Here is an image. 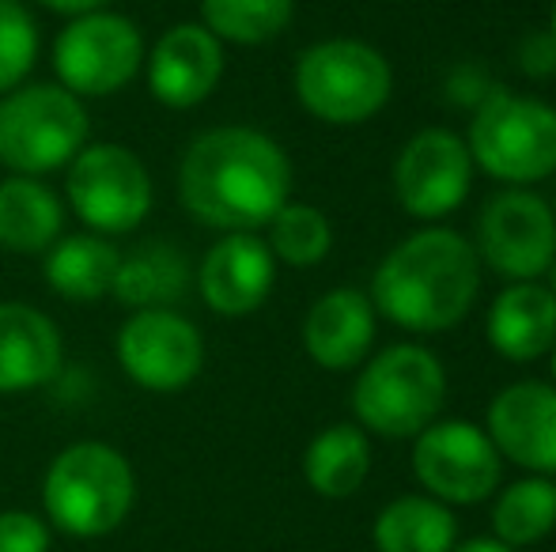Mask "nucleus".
<instances>
[{
    "label": "nucleus",
    "instance_id": "9b49d317",
    "mask_svg": "<svg viewBox=\"0 0 556 552\" xmlns=\"http://www.w3.org/2000/svg\"><path fill=\"white\" fill-rule=\"evenodd\" d=\"M117 363L152 394L186 390L205 368V341L186 314L170 307L132 310L117 330Z\"/></svg>",
    "mask_w": 556,
    "mask_h": 552
},
{
    "label": "nucleus",
    "instance_id": "423d86ee",
    "mask_svg": "<svg viewBox=\"0 0 556 552\" xmlns=\"http://www.w3.org/2000/svg\"><path fill=\"white\" fill-rule=\"evenodd\" d=\"M88 111L61 84H20L0 99V167L42 178L88 144Z\"/></svg>",
    "mask_w": 556,
    "mask_h": 552
},
{
    "label": "nucleus",
    "instance_id": "39448f33",
    "mask_svg": "<svg viewBox=\"0 0 556 552\" xmlns=\"http://www.w3.org/2000/svg\"><path fill=\"white\" fill-rule=\"evenodd\" d=\"M394 91L390 61L356 38H326L295 61V95L326 126H364Z\"/></svg>",
    "mask_w": 556,
    "mask_h": 552
},
{
    "label": "nucleus",
    "instance_id": "f3484780",
    "mask_svg": "<svg viewBox=\"0 0 556 552\" xmlns=\"http://www.w3.org/2000/svg\"><path fill=\"white\" fill-rule=\"evenodd\" d=\"M65 341L50 314L27 303H0V394H23L58 378Z\"/></svg>",
    "mask_w": 556,
    "mask_h": 552
},
{
    "label": "nucleus",
    "instance_id": "2f4dec72",
    "mask_svg": "<svg viewBox=\"0 0 556 552\" xmlns=\"http://www.w3.org/2000/svg\"><path fill=\"white\" fill-rule=\"evenodd\" d=\"M38 4L58 15H84V12H99V8L111 4V0H38Z\"/></svg>",
    "mask_w": 556,
    "mask_h": 552
},
{
    "label": "nucleus",
    "instance_id": "f704fd0d",
    "mask_svg": "<svg viewBox=\"0 0 556 552\" xmlns=\"http://www.w3.org/2000/svg\"><path fill=\"white\" fill-rule=\"evenodd\" d=\"M549 35H553V42H556V4H553V15H549Z\"/></svg>",
    "mask_w": 556,
    "mask_h": 552
},
{
    "label": "nucleus",
    "instance_id": "dca6fc26",
    "mask_svg": "<svg viewBox=\"0 0 556 552\" xmlns=\"http://www.w3.org/2000/svg\"><path fill=\"white\" fill-rule=\"evenodd\" d=\"M277 258L254 231H231L208 246L198 269V292L208 310L224 318H247L269 299Z\"/></svg>",
    "mask_w": 556,
    "mask_h": 552
},
{
    "label": "nucleus",
    "instance_id": "473e14b6",
    "mask_svg": "<svg viewBox=\"0 0 556 552\" xmlns=\"http://www.w3.org/2000/svg\"><path fill=\"white\" fill-rule=\"evenodd\" d=\"M451 552H519V549L504 545L500 538H473V541H466V545H454Z\"/></svg>",
    "mask_w": 556,
    "mask_h": 552
},
{
    "label": "nucleus",
    "instance_id": "2eb2a0df",
    "mask_svg": "<svg viewBox=\"0 0 556 552\" xmlns=\"http://www.w3.org/2000/svg\"><path fill=\"white\" fill-rule=\"evenodd\" d=\"M484 432L496 442L500 458L549 477L556 473V386L538 378L504 386L492 398Z\"/></svg>",
    "mask_w": 556,
    "mask_h": 552
},
{
    "label": "nucleus",
    "instance_id": "412c9836",
    "mask_svg": "<svg viewBox=\"0 0 556 552\" xmlns=\"http://www.w3.org/2000/svg\"><path fill=\"white\" fill-rule=\"evenodd\" d=\"M190 287V261L175 243H140L122 254L114 277V299L132 310L175 307Z\"/></svg>",
    "mask_w": 556,
    "mask_h": 552
},
{
    "label": "nucleus",
    "instance_id": "a878e982",
    "mask_svg": "<svg viewBox=\"0 0 556 552\" xmlns=\"http://www.w3.org/2000/svg\"><path fill=\"white\" fill-rule=\"evenodd\" d=\"M295 15V0H201V23L220 42L231 46H265Z\"/></svg>",
    "mask_w": 556,
    "mask_h": 552
},
{
    "label": "nucleus",
    "instance_id": "72a5a7b5",
    "mask_svg": "<svg viewBox=\"0 0 556 552\" xmlns=\"http://www.w3.org/2000/svg\"><path fill=\"white\" fill-rule=\"evenodd\" d=\"M549 292H553V299H556V261L549 266Z\"/></svg>",
    "mask_w": 556,
    "mask_h": 552
},
{
    "label": "nucleus",
    "instance_id": "5701e85b",
    "mask_svg": "<svg viewBox=\"0 0 556 552\" xmlns=\"http://www.w3.org/2000/svg\"><path fill=\"white\" fill-rule=\"evenodd\" d=\"M367 473H371V442L356 424H330L311 439L303 454V477L326 500H349L364 488Z\"/></svg>",
    "mask_w": 556,
    "mask_h": 552
},
{
    "label": "nucleus",
    "instance_id": "7ed1b4c3",
    "mask_svg": "<svg viewBox=\"0 0 556 552\" xmlns=\"http://www.w3.org/2000/svg\"><path fill=\"white\" fill-rule=\"evenodd\" d=\"M137 503V473L111 442H73L42 480L46 518L68 538H106Z\"/></svg>",
    "mask_w": 556,
    "mask_h": 552
},
{
    "label": "nucleus",
    "instance_id": "4be33fe9",
    "mask_svg": "<svg viewBox=\"0 0 556 552\" xmlns=\"http://www.w3.org/2000/svg\"><path fill=\"white\" fill-rule=\"evenodd\" d=\"M117 261L111 239L103 235H61L46 251V284L53 295L73 303H96L114 292Z\"/></svg>",
    "mask_w": 556,
    "mask_h": 552
},
{
    "label": "nucleus",
    "instance_id": "f8f14e48",
    "mask_svg": "<svg viewBox=\"0 0 556 552\" xmlns=\"http://www.w3.org/2000/svg\"><path fill=\"white\" fill-rule=\"evenodd\" d=\"M507 280H538L556 261V216L538 193L504 190L481 208L477 246Z\"/></svg>",
    "mask_w": 556,
    "mask_h": 552
},
{
    "label": "nucleus",
    "instance_id": "e433bc0d",
    "mask_svg": "<svg viewBox=\"0 0 556 552\" xmlns=\"http://www.w3.org/2000/svg\"><path fill=\"white\" fill-rule=\"evenodd\" d=\"M553 216H556V205H553Z\"/></svg>",
    "mask_w": 556,
    "mask_h": 552
},
{
    "label": "nucleus",
    "instance_id": "bb28decb",
    "mask_svg": "<svg viewBox=\"0 0 556 552\" xmlns=\"http://www.w3.org/2000/svg\"><path fill=\"white\" fill-rule=\"evenodd\" d=\"M265 246H269L273 258L285 261V266L311 269L330 254L333 228L323 208L303 205V201H288L269 220V239H265Z\"/></svg>",
    "mask_w": 556,
    "mask_h": 552
},
{
    "label": "nucleus",
    "instance_id": "1a4fd4ad",
    "mask_svg": "<svg viewBox=\"0 0 556 552\" xmlns=\"http://www.w3.org/2000/svg\"><path fill=\"white\" fill-rule=\"evenodd\" d=\"M144 35L137 23L106 8L73 15L53 42V73L76 99H106L122 91L144 68Z\"/></svg>",
    "mask_w": 556,
    "mask_h": 552
},
{
    "label": "nucleus",
    "instance_id": "9d476101",
    "mask_svg": "<svg viewBox=\"0 0 556 552\" xmlns=\"http://www.w3.org/2000/svg\"><path fill=\"white\" fill-rule=\"evenodd\" d=\"M413 473L440 503H481L500 488L504 458L469 420H432L417 435Z\"/></svg>",
    "mask_w": 556,
    "mask_h": 552
},
{
    "label": "nucleus",
    "instance_id": "6e6552de",
    "mask_svg": "<svg viewBox=\"0 0 556 552\" xmlns=\"http://www.w3.org/2000/svg\"><path fill=\"white\" fill-rule=\"evenodd\" d=\"M68 208L91 235H129L152 213V175L137 152L122 144H84L68 163Z\"/></svg>",
    "mask_w": 556,
    "mask_h": 552
},
{
    "label": "nucleus",
    "instance_id": "ddd939ff",
    "mask_svg": "<svg viewBox=\"0 0 556 552\" xmlns=\"http://www.w3.org/2000/svg\"><path fill=\"white\" fill-rule=\"evenodd\" d=\"M473 182V155L466 140L451 129H420L402 147L394 167L397 201L417 220H440L451 216L469 197Z\"/></svg>",
    "mask_w": 556,
    "mask_h": 552
},
{
    "label": "nucleus",
    "instance_id": "393cba45",
    "mask_svg": "<svg viewBox=\"0 0 556 552\" xmlns=\"http://www.w3.org/2000/svg\"><path fill=\"white\" fill-rule=\"evenodd\" d=\"M556 526V485L549 477H522L500 492L492 508V534L504 545L527 549L549 538Z\"/></svg>",
    "mask_w": 556,
    "mask_h": 552
},
{
    "label": "nucleus",
    "instance_id": "6ab92c4d",
    "mask_svg": "<svg viewBox=\"0 0 556 552\" xmlns=\"http://www.w3.org/2000/svg\"><path fill=\"white\" fill-rule=\"evenodd\" d=\"M375 307L356 287H333L303 322L307 356L326 371H352L375 341Z\"/></svg>",
    "mask_w": 556,
    "mask_h": 552
},
{
    "label": "nucleus",
    "instance_id": "b1692460",
    "mask_svg": "<svg viewBox=\"0 0 556 552\" xmlns=\"http://www.w3.org/2000/svg\"><path fill=\"white\" fill-rule=\"evenodd\" d=\"M371 538L379 552H451L458 523L435 496H402L379 511Z\"/></svg>",
    "mask_w": 556,
    "mask_h": 552
},
{
    "label": "nucleus",
    "instance_id": "4468645a",
    "mask_svg": "<svg viewBox=\"0 0 556 552\" xmlns=\"http://www.w3.org/2000/svg\"><path fill=\"white\" fill-rule=\"evenodd\" d=\"M148 88L170 111L201 106L224 80V42L205 23H175L144 57Z\"/></svg>",
    "mask_w": 556,
    "mask_h": 552
},
{
    "label": "nucleus",
    "instance_id": "cd10ccee",
    "mask_svg": "<svg viewBox=\"0 0 556 552\" xmlns=\"http://www.w3.org/2000/svg\"><path fill=\"white\" fill-rule=\"evenodd\" d=\"M38 61V23L20 0H0V95L15 91Z\"/></svg>",
    "mask_w": 556,
    "mask_h": 552
},
{
    "label": "nucleus",
    "instance_id": "0eeeda50",
    "mask_svg": "<svg viewBox=\"0 0 556 552\" xmlns=\"http://www.w3.org/2000/svg\"><path fill=\"white\" fill-rule=\"evenodd\" d=\"M466 147L496 182H542L556 175V111L542 99L500 88L489 103L477 106Z\"/></svg>",
    "mask_w": 556,
    "mask_h": 552
},
{
    "label": "nucleus",
    "instance_id": "c85d7f7f",
    "mask_svg": "<svg viewBox=\"0 0 556 552\" xmlns=\"http://www.w3.org/2000/svg\"><path fill=\"white\" fill-rule=\"evenodd\" d=\"M0 552H50V526L30 511H0Z\"/></svg>",
    "mask_w": 556,
    "mask_h": 552
},
{
    "label": "nucleus",
    "instance_id": "aec40b11",
    "mask_svg": "<svg viewBox=\"0 0 556 552\" xmlns=\"http://www.w3.org/2000/svg\"><path fill=\"white\" fill-rule=\"evenodd\" d=\"M65 205L38 178L12 175L0 182V251L8 254H46L61 239Z\"/></svg>",
    "mask_w": 556,
    "mask_h": 552
},
{
    "label": "nucleus",
    "instance_id": "20e7f679",
    "mask_svg": "<svg viewBox=\"0 0 556 552\" xmlns=\"http://www.w3.org/2000/svg\"><path fill=\"white\" fill-rule=\"evenodd\" d=\"M446 401V371L440 356L425 345L382 348L352 386V413L359 427L387 439H413L432 420H440Z\"/></svg>",
    "mask_w": 556,
    "mask_h": 552
},
{
    "label": "nucleus",
    "instance_id": "c756f323",
    "mask_svg": "<svg viewBox=\"0 0 556 552\" xmlns=\"http://www.w3.org/2000/svg\"><path fill=\"white\" fill-rule=\"evenodd\" d=\"M496 91L500 88L489 80V73H484L481 65H458L451 73V80H446V95H451L458 106H469V111H477L481 103H489Z\"/></svg>",
    "mask_w": 556,
    "mask_h": 552
},
{
    "label": "nucleus",
    "instance_id": "c9c22d12",
    "mask_svg": "<svg viewBox=\"0 0 556 552\" xmlns=\"http://www.w3.org/2000/svg\"><path fill=\"white\" fill-rule=\"evenodd\" d=\"M549 352H553V386H556V345L549 348Z\"/></svg>",
    "mask_w": 556,
    "mask_h": 552
},
{
    "label": "nucleus",
    "instance_id": "f257e3e1",
    "mask_svg": "<svg viewBox=\"0 0 556 552\" xmlns=\"http://www.w3.org/2000/svg\"><path fill=\"white\" fill-rule=\"evenodd\" d=\"M292 163L273 137L247 126L208 129L186 147L178 167V201L205 228L231 231L269 228L288 205Z\"/></svg>",
    "mask_w": 556,
    "mask_h": 552
},
{
    "label": "nucleus",
    "instance_id": "f03ea898",
    "mask_svg": "<svg viewBox=\"0 0 556 552\" xmlns=\"http://www.w3.org/2000/svg\"><path fill=\"white\" fill-rule=\"evenodd\" d=\"M481 292V261L466 235L425 228L402 239L371 277L375 314L409 333H440L469 314Z\"/></svg>",
    "mask_w": 556,
    "mask_h": 552
},
{
    "label": "nucleus",
    "instance_id": "a211bd4d",
    "mask_svg": "<svg viewBox=\"0 0 556 552\" xmlns=\"http://www.w3.org/2000/svg\"><path fill=\"white\" fill-rule=\"evenodd\" d=\"M492 352L511 363H530L556 345V299L538 280H511L492 299L484 318Z\"/></svg>",
    "mask_w": 556,
    "mask_h": 552
},
{
    "label": "nucleus",
    "instance_id": "7c9ffc66",
    "mask_svg": "<svg viewBox=\"0 0 556 552\" xmlns=\"http://www.w3.org/2000/svg\"><path fill=\"white\" fill-rule=\"evenodd\" d=\"M519 68L534 80H545V76L556 73V42L549 30H530L519 42Z\"/></svg>",
    "mask_w": 556,
    "mask_h": 552
}]
</instances>
